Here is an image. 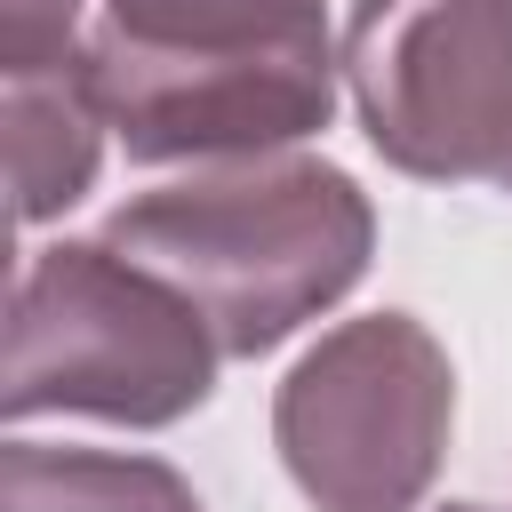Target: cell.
I'll return each instance as SVG.
<instances>
[{
  "instance_id": "1",
  "label": "cell",
  "mask_w": 512,
  "mask_h": 512,
  "mask_svg": "<svg viewBox=\"0 0 512 512\" xmlns=\"http://www.w3.org/2000/svg\"><path fill=\"white\" fill-rule=\"evenodd\" d=\"M104 240L192 296L224 360H264L368 280L376 200L320 152H272L120 200Z\"/></svg>"
},
{
  "instance_id": "2",
  "label": "cell",
  "mask_w": 512,
  "mask_h": 512,
  "mask_svg": "<svg viewBox=\"0 0 512 512\" xmlns=\"http://www.w3.org/2000/svg\"><path fill=\"white\" fill-rule=\"evenodd\" d=\"M224 368L216 328L160 272L96 240L32 248L8 296V424L32 416H96L128 432H168L208 408Z\"/></svg>"
},
{
  "instance_id": "3",
  "label": "cell",
  "mask_w": 512,
  "mask_h": 512,
  "mask_svg": "<svg viewBox=\"0 0 512 512\" xmlns=\"http://www.w3.org/2000/svg\"><path fill=\"white\" fill-rule=\"evenodd\" d=\"M456 368L416 312L328 328L272 392V448L312 512H416L448 464Z\"/></svg>"
},
{
  "instance_id": "4",
  "label": "cell",
  "mask_w": 512,
  "mask_h": 512,
  "mask_svg": "<svg viewBox=\"0 0 512 512\" xmlns=\"http://www.w3.org/2000/svg\"><path fill=\"white\" fill-rule=\"evenodd\" d=\"M344 96L384 168L512 192V0H352Z\"/></svg>"
},
{
  "instance_id": "5",
  "label": "cell",
  "mask_w": 512,
  "mask_h": 512,
  "mask_svg": "<svg viewBox=\"0 0 512 512\" xmlns=\"http://www.w3.org/2000/svg\"><path fill=\"white\" fill-rule=\"evenodd\" d=\"M80 64L112 144L136 168H224V160L296 152L304 136L328 128L344 96V40H304L264 56H176L96 24L80 40Z\"/></svg>"
},
{
  "instance_id": "6",
  "label": "cell",
  "mask_w": 512,
  "mask_h": 512,
  "mask_svg": "<svg viewBox=\"0 0 512 512\" xmlns=\"http://www.w3.org/2000/svg\"><path fill=\"white\" fill-rule=\"evenodd\" d=\"M0 120H8V184H16V224H48L72 200H88L104 168V104L88 88V64H48V72H8L0 80Z\"/></svg>"
},
{
  "instance_id": "7",
  "label": "cell",
  "mask_w": 512,
  "mask_h": 512,
  "mask_svg": "<svg viewBox=\"0 0 512 512\" xmlns=\"http://www.w3.org/2000/svg\"><path fill=\"white\" fill-rule=\"evenodd\" d=\"M0 512H208V504L160 456L8 440L0 448Z\"/></svg>"
},
{
  "instance_id": "8",
  "label": "cell",
  "mask_w": 512,
  "mask_h": 512,
  "mask_svg": "<svg viewBox=\"0 0 512 512\" xmlns=\"http://www.w3.org/2000/svg\"><path fill=\"white\" fill-rule=\"evenodd\" d=\"M104 32L176 56H264L328 40V0H104Z\"/></svg>"
},
{
  "instance_id": "9",
  "label": "cell",
  "mask_w": 512,
  "mask_h": 512,
  "mask_svg": "<svg viewBox=\"0 0 512 512\" xmlns=\"http://www.w3.org/2000/svg\"><path fill=\"white\" fill-rule=\"evenodd\" d=\"M80 56V0H0V80Z\"/></svg>"
},
{
  "instance_id": "10",
  "label": "cell",
  "mask_w": 512,
  "mask_h": 512,
  "mask_svg": "<svg viewBox=\"0 0 512 512\" xmlns=\"http://www.w3.org/2000/svg\"><path fill=\"white\" fill-rule=\"evenodd\" d=\"M440 512H496V504H440Z\"/></svg>"
}]
</instances>
